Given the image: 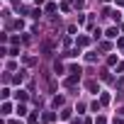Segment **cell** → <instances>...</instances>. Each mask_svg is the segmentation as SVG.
<instances>
[{"mask_svg": "<svg viewBox=\"0 0 124 124\" xmlns=\"http://www.w3.org/2000/svg\"><path fill=\"white\" fill-rule=\"evenodd\" d=\"M107 37H109V39H114V37H117V29H114V27H109V29H107Z\"/></svg>", "mask_w": 124, "mask_h": 124, "instance_id": "1", "label": "cell"}, {"mask_svg": "<svg viewBox=\"0 0 124 124\" xmlns=\"http://www.w3.org/2000/svg\"><path fill=\"white\" fill-rule=\"evenodd\" d=\"M17 114H20V117L27 114V107H24V105H17Z\"/></svg>", "mask_w": 124, "mask_h": 124, "instance_id": "2", "label": "cell"}, {"mask_svg": "<svg viewBox=\"0 0 124 124\" xmlns=\"http://www.w3.org/2000/svg\"><path fill=\"white\" fill-rule=\"evenodd\" d=\"M29 124H39V117L37 114H29Z\"/></svg>", "mask_w": 124, "mask_h": 124, "instance_id": "3", "label": "cell"}, {"mask_svg": "<svg viewBox=\"0 0 124 124\" xmlns=\"http://www.w3.org/2000/svg\"><path fill=\"white\" fill-rule=\"evenodd\" d=\"M114 3H117V5H124V0H114Z\"/></svg>", "mask_w": 124, "mask_h": 124, "instance_id": "4", "label": "cell"}, {"mask_svg": "<svg viewBox=\"0 0 124 124\" xmlns=\"http://www.w3.org/2000/svg\"><path fill=\"white\" fill-rule=\"evenodd\" d=\"M102 3H107V0H102Z\"/></svg>", "mask_w": 124, "mask_h": 124, "instance_id": "5", "label": "cell"}]
</instances>
